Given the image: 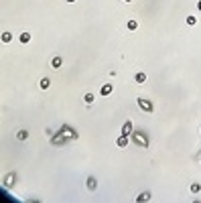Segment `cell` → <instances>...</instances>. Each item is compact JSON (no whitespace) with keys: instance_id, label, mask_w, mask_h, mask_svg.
Instances as JSON below:
<instances>
[{"instance_id":"cell-1","label":"cell","mask_w":201,"mask_h":203,"mask_svg":"<svg viewBox=\"0 0 201 203\" xmlns=\"http://www.w3.org/2000/svg\"><path fill=\"white\" fill-rule=\"evenodd\" d=\"M138 106L142 108L144 112H152V110H154V106H152V102H148V100H142V97H138Z\"/></svg>"},{"instance_id":"cell-2","label":"cell","mask_w":201,"mask_h":203,"mask_svg":"<svg viewBox=\"0 0 201 203\" xmlns=\"http://www.w3.org/2000/svg\"><path fill=\"white\" fill-rule=\"evenodd\" d=\"M110 93H112V85H110V83H106V85L102 87V96H110Z\"/></svg>"},{"instance_id":"cell-13","label":"cell","mask_w":201,"mask_h":203,"mask_svg":"<svg viewBox=\"0 0 201 203\" xmlns=\"http://www.w3.org/2000/svg\"><path fill=\"white\" fill-rule=\"evenodd\" d=\"M67 2H75V0H67Z\"/></svg>"},{"instance_id":"cell-14","label":"cell","mask_w":201,"mask_h":203,"mask_svg":"<svg viewBox=\"0 0 201 203\" xmlns=\"http://www.w3.org/2000/svg\"><path fill=\"white\" fill-rule=\"evenodd\" d=\"M195 203H199V201H195Z\"/></svg>"},{"instance_id":"cell-6","label":"cell","mask_w":201,"mask_h":203,"mask_svg":"<svg viewBox=\"0 0 201 203\" xmlns=\"http://www.w3.org/2000/svg\"><path fill=\"white\" fill-rule=\"evenodd\" d=\"M136 20H128V31H136Z\"/></svg>"},{"instance_id":"cell-5","label":"cell","mask_w":201,"mask_h":203,"mask_svg":"<svg viewBox=\"0 0 201 203\" xmlns=\"http://www.w3.org/2000/svg\"><path fill=\"white\" fill-rule=\"evenodd\" d=\"M61 57H53V63H51V65H53V67H61Z\"/></svg>"},{"instance_id":"cell-9","label":"cell","mask_w":201,"mask_h":203,"mask_svg":"<svg viewBox=\"0 0 201 203\" xmlns=\"http://www.w3.org/2000/svg\"><path fill=\"white\" fill-rule=\"evenodd\" d=\"M195 23H197L195 16H187V24H195Z\"/></svg>"},{"instance_id":"cell-8","label":"cell","mask_w":201,"mask_h":203,"mask_svg":"<svg viewBox=\"0 0 201 203\" xmlns=\"http://www.w3.org/2000/svg\"><path fill=\"white\" fill-rule=\"evenodd\" d=\"M10 39H12V35H10V33H4V35H2V41H4V43H8Z\"/></svg>"},{"instance_id":"cell-7","label":"cell","mask_w":201,"mask_h":203,"mask_svg":"<svg viewBox=\"0 0 201 203\" xmlns=\"http://www.w3.org/2000/svg\"><path fill=\"white\" fill-rule=\"evenodd\" d=\"M49 79H47V77H45V79H41V87H43V89H47V87H49Z\"/></svg>"},{"instance_id":"cell-3","label":"cell","mask_w":201,"mask_h":203,"mask_svg":"<svg viewBox=\"0 0 201 203\" xmlns=\"http://www.w3.org/2000/svg\"><path fill=\"white\" fill-rule=\"evenodd\" d=\"M134 79H136L138 83H144V81H146V75H144V73L140 71V73H136V77H134Z\"/></svg>"},{"instance_id":"cell-10","label":"cell","mask_w":201,"mask_h":203,"mask_svg":"<svg viewBox=\"0 0 201 203\" xmlns=\"http://www.w3.org/2000/svg\"><path fill=\"white\" fill-rule=\"evenodd\" d=\"M146 199H150V193H144V195H140V197H138V201H146Z\"/></svg>"},{"instance_id":"cell-4","label":"cell","mask_w":201,"mask_h":203,"mask_svg":"<svg viewBox=\"0 0 201 203\" xmlns=\"http://www.w3.org/2000/svg\"><path fill=\"white\" fill-rule=\"evenodd\" d=\"M29 41H31V35L29 33H23V35H20V43H29Z\"/></svg>"},{"instance_id":"cell-12","label":"cell","mask_w":201,"mask_h":203,"mask_svg":"<svg viewBox=\"0 0 201 203\" xmlns=\"http://www.w3.org/2000/svg\"><path fill=\"white\" fill-rule=\"evenodd\" d=\"M197 8H199V10H201V0H199V2H197Z\"/></svg>"},{"instance_id":"cell-11","label":"cell","mask_w":201,"mask_h":203,"mask_svg":"<svg viewBox=\"0 0 201 203\" xmlns=\"http://www.w3.org/2000/svg\"><path fill=\"white\" fill-rule=\"evenodd\" d=\"M191 191H193V193H197V191H199V185H197V183L191 185Z\"/></svg>"}]
</instances>
